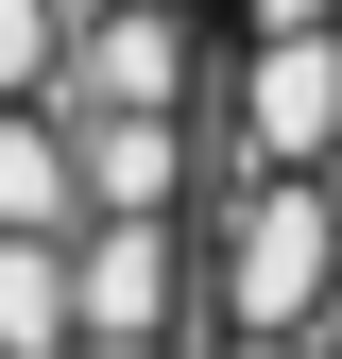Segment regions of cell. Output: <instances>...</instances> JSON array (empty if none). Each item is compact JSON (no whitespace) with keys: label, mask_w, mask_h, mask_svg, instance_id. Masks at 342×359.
I'll list each match as a JSON object with an SVG mask.
<instances>
[{"label":"cell","mask_w":342,"mask_h":359,"mask_svg":"<svg viewBox=\"0 0 342 359\" xmlns=\"http://www.w3.org/2000/svg\"><path fill=\"white\" fill-rule=\"evenodd\" d=\"M205 308V0H0V342H189Z\"/></svg>","instance_id":"6da1fadb"},{"label":"cell","mask_w":342,"mask_h":359,"mask_svg":"<svg viewBox=\"0 0 342 359\" xmlns=\"http://www.w3.org/2000/svg\"><path fill=\"white\" fill-rule=\"evenodd\" d=\"M189 359H342V0H205Z\"/></svg>","instance_id":"7a4b0ae2"}]
</instances>
